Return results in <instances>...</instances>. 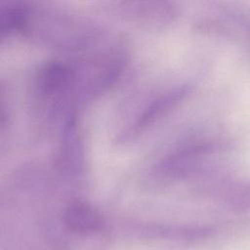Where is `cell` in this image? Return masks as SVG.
<instances>
[{
  "label": "cell",
  "mask_w": 250,
  "mask_h": 250,
  "mask_svg": "<svg viewBox=\"0 0 250 250\" xmlns=\"http://www.w3.org/2000/svg\"><path fill=\"white\" fill-rule=\"evenodd\" d=\"M43 86L47 90H53L59 87L67 79V71L59 64L49 65L43 72Z\"/></svg>",
  "instance_id": "obj_2"
},
{
  "label": "cell",
  "mask_w": 250,
  "mask_h": 250,
  "mask_svg": "<svg viewBox=\"0 0 250 250\" xmlns=\"http://www.w3.org/2000/svg\"><path fill=\"white\" fill-rule=\"evenodd\" d=\"M64 223L67 228L79 233H91L102 228L100 214L90 205L75 201L68 205L64 212Z\"/></svg>",
  "instance_id": "obj_1"
}]
</instances>
